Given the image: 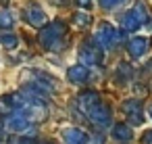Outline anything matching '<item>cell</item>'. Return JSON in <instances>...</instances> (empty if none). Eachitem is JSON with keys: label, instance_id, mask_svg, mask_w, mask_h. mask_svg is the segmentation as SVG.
Returning a JSON list of instances; mask_svg holds the SVG:
<instances>
[{"label": "cell", "instance_id": "19", "mask_svg": "<svg viewBox=\"0 0 152 144\" xmlns=\"http://www.w3.org/2000/svg\"><path fill=\"white\" fill-rule=\"evenodd\" d=\"M142 140H144V144H152V129L146 132V134L142 136Z\"/></svg>", "mask_w": 152, "mask_h": 144}, {"label": "cell", "instance_id": "21", "mask_svg": "<svg viewBox=\"0 0 152 144\" xmlns=\"http://www.w3.org/2000/svg\"><path fill=\"white\" fill-rule=\"evenodd\" d=\"M150 119H152V104H150Z\"/></svg>", "mask_w": 152, "mask_h": 144}, {"label": "cell", "instance_id": "6", "mask_svg": "<svg viewBox=\"0 0 152 144\" xmlns=\"http://www.w3.org/2000/svg\"><path fill=\"white\" fill-rule=\"evenodd\" d=\"M123 113L127 115L131 125H142L144 123V113H142V104L135 98H129L123 102Z\"/></svg>", "mask_w": 152, "mask_h": 144}, {"label": "cell", "instance_id": "11", "mask_svg": "<svg viewBox=\"0 0 152 144\" xmlns=\"http://www.w3.org/2000/svg\"><path fill=\"white\" fill-rule=\"evenodd\" d=\"M63 142L65 144H86L88 134L77 127H67V129H63Z\"/></svg>", "mask_w": 152, "mask_h": 144}, {"label": "cell", "instance_id": "16", "mask_svg": "<svg viewBox=\"0 0 152 144\" xmlns=\"http://www.w3.org/2000/svg\"><path fill=\"white\" fill-rule=\"evenodd\" d=\"M73 21H75V25H77V27H86V25L90 23V15H83V13H77V15L73 17Z\"/></svg>", "mask_w": 152, "mask_h": 144}, {"label": "cell", "instance_id": "15", "mask_svg": "<svg viewBox=\"0 0 152 144\" xmlns=\"http://www.w3.org/2000/svg\"><path fill=\"white\" fill-rule=\"evenodd\" d=\"M0 27H4V29L13 27V15H11V11H2V13H0Z\"/></svg>", "mask_w": 152, "mask_h": 144}, {"label": "cell", "instance_id": "2", "mask_svg": "<svg viewBox=\"0 0 152 144\" xmlns=\"http://www.w3.org/2000/svg\"><path fill=\"white\" fill-rule=\"evenodd\" d=\"M146 21H148V15H146V7H144V2H137V4H135L133 9H129V11L123 15V19H121L125 32H133V29L142 27Z\"/></svg>", "mask_w": 152, "mask_h": 144}, {"label": "cell", "instance_id": "1", "mask_svg": "<svg viewBox=\"0 0 152 144\" xmlns=\"http://www.w3.org/2000/svg\"><path fill=\"white\" fill-rule=\"evenodd\" d=\"M65 34H67V27L63 21H54L50 25H44L42 32H40V42L44 48L48 50H61L63 44H65Z\"/></svg>", "mask_w": 152, "mask_h": 144}, {"label": "cell", "instance_id": "8", "mask_svg": "<svg viewBox=\"0 0 152 144\" xmlns=\"http://www.w3.org/2000/svg\"><path fill=\"white\" fill-rule=\"evenodd\" d=\"M79 59L81 63H86L88 67L90 65H98L102 61V50L96 46V44H83L79 48Z\"/></svg>", "mask_w": 152, "mask_h": 144}, {"label": "cell", "instance_id": "20", "mask_svg": "<svg viewBox=\"0 0 152 144\" xmlns=\"http://www.w3.org/2000/svg\"><path fill=\"white\" fill-rule=\"evenodd\" d=\"M77 4L83 7V9H88V7H90V0H77Z\"/></svg>", "mask_w": 152, "mask_h": 144}, {"label": "cell", "instance_id": "4", "mask_svg": "<svg viewBox=\"0 0 152 144\" xmlns=\"http://www.w3.org/2000/svg\"><path fill=\"white\" fill-rule=\"evenodd\" d=\"M2 127L7 132H13V134H23L31 127V121L23 115V113H9L2 121Z\"/></svg>", "mask_w": 152, "mask_h": 144}, {"label": "cell", "instance_id": "17", "mask_svg": "<svg viewBox=\"0 0 152 144\" xmlns=\"http://www.w3.org/2000/svg\"><path fill=\"white\" fill-rule=\"evenodd\" d=\"M121 2H125V0H100L102 9H115V7H119Z\"/></svg>", "mask_w": 152, "mask_h": 144}, {"label": "cell", "instance_id": "22", "mask_svg": "<svg viewBox=\"0 0 152 144\" xmlns=\"http://www.w3.org/2000/svg\"><path fill=\"white\" fill-rule=\"evenodd\" d=\"M0 2H7V0H0Z\"/></svg>", "mask_w": 152, "mask_h": 144}, {"label": "cell", "instance_id": "18", "mask_svg": "<svg viewBox=\"0 0 152 144\" xmlns=\"http://www.w3.org/2000/svg\"><path fill=\"white\" fill-rule=\"evenodd\" d=\"M9 144H36L34 138H13L9 140Z\"/></svg>", "mask_w": 152, "mask_h": 144}, {"label": "cell", "instance_id": "9", "mask_svg": "<svg viewBox=\"0 0 152 144\" xmlns=\"http://www.w3.org/2000/svg\"><path fill=\"white\" fill-rule=\"evenodd\" d=\"M96 104H100V96L94 92V90H86V92H81L79 96H77V107H79V111L81 113H90Z\"/></svg>", "mask_w": 152, "mask_h": 144}, {"label": "cell", "instance_id": "10", "mask_svg": "<svg viewBox=\"0 0 152 144\" xmlns=\"http://www.w3.org/2000/svg\"><path fill=\"white\" fill-rule=\"evenodd\" d=\"M127 50H129V54H131L133 59L144 57L146 50H148V38H144V36H135V38H131V40L127 42Z\"/></svg>", "mask_w": 152, "mask_h": 144}, {"label": "cell", "instance_id": "14", "mask_svg": "<svg viewBox=\"0 0 152 144\" xmlns=\"http://www.w3.org/2000/svg\"><path fill=\"white\" fill-rule=\"evenodd\" d=\"M0 42H2V46L4 48H17V36H13V34H4L2 38H0Z\"/></svg>", "mask_w": 152, "mask_h": 144}, {"label": "cell", "instance_id": "7", "mask_svg": "<svg viewBox=\"0 0 152 144\" xmlns=\"http://www.w3.org/2000/svg\"><path fill=\"white\" fill-rule=\"evenodd\" d=\"M25 21H27L29 25H34V27H44V25L48 23V15H46V11H42L38 4H29V7L25 9Z\"/></svg>", "mask_w": 152, "mask_h": 144}, {"label": "cell", "instance_id": "12", "mask_svg": "<svg viewBox=\"0 0 152 144\" xmlns=\"http://www.w3.org/2000/svg\"><path fill=\"white\" fill-rule=\"evenodd\" d=\"M88 79H90V71H88L86 65H75V67L69 69V82H73V84H88Z\"/></svg>", "mask_w": 152, "mask_h": 144}, {"label": "cell", "instance_id": "13", "mask_svg": "<svg viewBox=\"0 0 152 144\" xmlns=\"http://www.w3.org/2000/svg\"><path fill=\"white\" fill-rule=\"evenodd\" d=\"M113 136H115L119 142H123V144H129V142L133 140V132H131V127H129L127 123H117V125L113 127Z\"/></svg>", "mask_w": 152, "mask_h": 144}, {"label": "cell", "instance_id": "5", "mask_svg": "<svg viewBox=\"0 0 152 144\" xmlns=\"http://www.w3.org/2000/svg\"><path fill=\"white\" fill-rule=\"evenodd\" d=\"M88 117H90V121L96 125V127H100V129H108L110 127V123H113V113H110V109L106 107V104H96L90 113H88Z\"/></svg>", "mask_w": 152, "mask_h": 144}, {"label": "cell", "instance_id": "3", "mask_svg": "<svg viewBox=\"0 0 152 144\" xmlns=\"http://www.w3.org/2000/svg\"><path fill=\"white\" fill-rule=\"evenodd\" d=\"M119 38H121V34H119L113 25L102 23V25L98 27V32L94 34V42H92V44H96L100 50H102V48H113V46L119 42Z\"/></svg>", "mask_w": 152, "mask_h": 144}]
</instances>
